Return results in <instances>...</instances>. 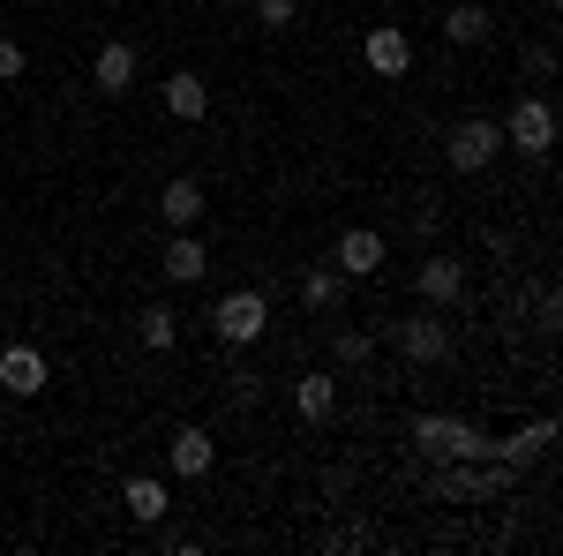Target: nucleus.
Here are the masks:
<instances>
[{
    "instance_id": "f257e3e1",
    "label": "nucleus",
    "mask_w": 563,
    "mask_h": 556,
    "mask_svg": "<svg viewBox=\"0 0 563 556\" xmlns=\"http://www.w3.org/2000/svg\"><path fill=\"white\" fill-rule=\"evenodd\" d=\"M406 436H413L429 459H488V428L459 422V414H413Z\"/></svg>"
},
{
    "instance_id": "f03ea898",
    "label": "nucleus",
    "mask_w": 563,
    "mask_h": 556,
    "mask_svg": "<svg viewBox=\"0 0 563 556\" xmlns=\"http://www.w3.org/2000/svg\"><path fill=\"white\" fill-rule=\"evenodd\" d=\"M263 324H271V301H263L256 286H241V294H225V301L211 308L218 346H256V339H263Z\"/></svg>"
},
{
    "instance_id": "7ed1b4c3",
    "label": "nucleus",
    "mask_w": 563,
    "mask_h": 556,
    "mask_svg": "<svg viewBox=\"0 0 563 556\" xmlns=\"http://www.w3.org/2000/svg\"><path fill=\"white\" fill-rule=\"evenodd\" d=\"M496 129H504V143H511V151H526V159H549V143H556V106H549V98H519V106H511Z\"/></svg>"
},
{
    "instance_id": "20e7f679",
    "label": "nucleus",
    "mask_w": 563,
    "mask_h": 556,
    "mask_svg": "<svg viewBox=\"0 0 563 556\" xmlns=\"http://www.w3.org/2000/svg\"><path fill=\"white\" fill-rule=\"evenodd\" d=\"M435 489L459 497V504H481V497L511 489V467H504V459H443V481H435Z\"/></svg>"
},
{
    "instance_id": "39448f33",
    "label": "nucleus",
    "mask_w": 563,
    "mask_h": 556,
    "mask_svg": "<svg viewBox=\"0 0 563 556\" xmlns=\"http://www.w3.org/2000/svg\"><path fill=\"white\" fill-rule=\"evenodd\" d=\"M390 346H398L406 361H421V369H435V361H451V331L435 324L429 308H421V316H398V324H390Z\"/></svg>"
},
{
    "instance_id": "423d86ee",
    "label": "nucleus",
    "mask_w": 563,
    "mask_h": 556,
    "mask_svg": "<svg viewBox=\"0 0 563 556\" xmlns=\"http://www.w3.org/2000/svg\"><path fill=\"white\" fill-rule=\"evenodd\" d=\"M443 151H451V173H481V166H496V151H504V129H496V121H459V129H451V143H443Z\"/></svg>"
},
{
    "instance_id": "0eeeda50",
    "label": "nucleus",
    "mask_w": 563,
    "mask_h": 556,
    "mask_svg": "<svg viewBox=\"0 0 563 556\" xmlns=\"http://www.w3.org/2000/svg\"><path fill=\"white\" fill-rule=\"evenodd\" d=\"M549 444H556V414H541V422L511 428V436H488V459H504V467L519 473V467H533V459H541Z\"/></svg>"
},
{
    "instance_id": "6e6552de",
    "label": "nucleus",
    "mask_w": 563,
    "mask_h": 556,
    "mask_svg": "<svg viewBox=\"0 0 563 556\" xmlns=\"http://www.w3.org/2000/svg\"><path fill=\"white\" fill-rule=\"evenodd\" d=\"M384 257H390V241L384 233H376V226H346V233H339V271H346V279H376V271H384Z\"/></svg>"
},
{
    "instance_id": "1a4fd4ad",
    "label": "nucleus",
    "mask_w": 563,
    "mask_h": 556,
    "mask_svg": "<svg viewBox=\"0 0 563 556\" xmlns=\"http://www.w3.org/2000/svg\"><path fill=\"white\" fill-rule=\"evenodd\" d=\"M361 61H368V68H376V76H390V84H398V76H406V68H413V39H406V31H398V23H376V31H368V39H361Z\"/></svg>"
},
{
    "instance_id": "9d476101",
    "label": "nucleus",
    "mask_w": 563,
    "mask_h": 556,
    "mask_svg": "<svg viewBox=\"0 0 563 556\" xmlns=\"http://www.w3.org/2000/svg\"><path fill=\"white\" fill-rule=\"evenodd\" d=\"M45 377H53V369H45L38 346H8V353H0V391H8V399H38Z\"/></svg>"
},
{
    "instance_id": "9b49d317",
    "label": "nucleus",
    "mask_w": 563,
    "mask_h": 556,
    "mask_svg": "<svg viewBox=\"0 0 563 556\" xmlns=\"http://www.w3.org/2000/svg\"><path fill=\"white\" fill-rule=\"evenodd\" d=\"M211 459H218V436L211 428H174V444H166V467L174 473H188V481H203V473H211Z\"/></svg>"
},
{
    "instance_id": "f8f14e48",
    "label": "nucleus",
    "mask_w": 563,
    "mask_h": 556,
    "mask_svg": "<svg viewBox=\"0 0 563 556\" xmlns=\"http://www.w3.org/2000/svg\"><path fill=\"white\" fill-rule=\"evenodd\" d=\"M203 211H211V196H203V181H166V196H158V218L174 226V233H188V226H203Z\"/></svg>"
},
{
    "instance_id": "ddd939ff",
    "label": "nucleus",
    "mask_w": 563,
    "mask_h": 556,
    "mask_svg": "<svg viewBox=\"0 0 563 556\" xmlns=\"http://www.w3.org/2000/svg\"><path fill=\"white\" fill-rule=\"evenodd\" d=\"M158 271H166L174 286H196V279L211 271V249H203V233H196V226H188V233H174V241H166V257H158Z\"/></svg>"
},
{
    "instance_id": "4468645a",
    "label": "nucleus",
    "mask_w": 563,
    "mask_h": 556,
    "mask_svg": "<svg viewBox=\"0 0 563 556\" xmlns=\"http://www.w3.org/2000/svg\"><path fill=\"white\" fill-rule=\"evenodd\" d=\"M90 76H98V90H106V98H121V90L135 84V45H129V39H106V45H98V68H90Z\"/></svg>"
},
{
    "instance_id": "2eb2a0df",
    "label": "nucleus",
    "mask_w": 563,
    "mask_h": 556,
    "mask_svg": "<svg viewBox=\"0 0 563 556\" xmlns=\"http://www.w3.org/2000/svg\"><path fill=\"white\" fill-rule=\"evenodd\" d=\"M413 286H421V301H459L466 294V263L459 257H429L421 271H413Z\"/></svg>"
},
{
    "instance_id": "dca6fc26",
    "label": "nucleus",
    "mask_w": 563,
    "mask_h": 556,
    "mask_svg": "<svg viewBox=\"0 0 563 556\" xmlns=\"http://www.w3.org/2000/svg\"><path fill=\"white\" fill-rule=\"evenodd\" d=\"M121 504H129V519H143V526H158V519L174 512V497H166V481H158V473H135L129 489H121Z\"/></svg>"
},
{
    "instance_id": "f3484780",
    "label": "nucleus",
    "mask_w": 563,
    "mask_h": 556,
    "mask_svg": "<svg viewBox=\"0 0 563 556\" xmlns=\"http://www.w3.org/2000/svg\"><path fill=\"white\" fill-rule=\"evenodd\" d=\"M488 31H496V15H488L481 0H451V15H443V39L451 45H481Z\"/></svg>"
},
{
    "instance_id": "a211bd4d",
    "label": "nucleus",
    "mask_w": 563,
    "mask_h": 556,
    "mask_svg": "<svg viewBox=\"0 0 563 556\" xmlns=\"http://www.w3.org/2000/svg\"><path fill=\"white\" fill-rule=\"evenodd\" d=\"M166 113H174V121H203V113H211L203 76H188V68H180V76H166Z\"/></svg>"
},
{
    "instance_id": "6ab92c4d",
    "label": "nucleus",
    "mask_w": 563,
    "mask_h": 556,
    "mask_svg": "<svg viewBox=\"0 0 563 556\" xmlns=\"http://www.w3.org/2000/svg\"><path fill=\"white\" fill-rule=\"evenodd\" d=\"M294 406H301V422H331V406H339V377H323V369L301 377V384H294Z\"/></svg>"
},
{
    "instance_id": "aec40b11",
    "label": "nucleus",
    "mask_w": 563,
    "mask_h": 556,
    "mask_svg": "<svg viewBox=\"0 0 563 556\" xmlns=\"http://www.w3.org/2000/svg\"><path fill=\"white\" fill-rule=\"evenodd\" d=\"M174 339H180V316L166 301H151V308H143V346H151V353H174Z\"/></svg>"
},
{
    "instance_id": "412c9836",
    "label": "nucleus",
    "mask_w": 563,
    "mask_h": 556,
    "mask_svg": "<svg viewBox=\"0 0 563 556\" xmlns=\"http://www.w3.org/2000/svg\"><path fill=\"white\" fill-rule=\"evenodd\" d=\"M339 286H346V271H339V263H316V271L301 279V301H308V308H331Z\"/></svg>"
},
{
    "instance_id": "4be33fe9",
    "label": "nucleus",
    "mask_w": 563,
    "mask_h": 556,
    "mask_svg": "<svg viewBox=\"0 0 563 556\" xmlns=\"http://www.w3.org/2000/svg\"><path fill=\"white\" fill-rule=\"evenodd\" d=\"M368 353H376V339H368V331H339V361H346V369H361Z\"/></svg>"
},
{
    "instance_id": "5701e85b",
    "label": "nucleus",
    "mask_w": 563,
    "mask_h": 556,
    "mask_svg": "<svg viewBox=\"0 0 563 556\" xmlns=\"http://www.w3.org/2000/svg\"><path fill=\"white\" fill-rule=\"evenodd\" d=\"M294 8H301V0H256V23H263V31H286Z\"/></svg>"
},
{
    "instance_id": "b1692460",
    "label": "nucleus",
    "mask_w": 563,
    "mask_h": 556,
    "mask_svg": "<svg viewBox=\"0 0 563 556\" xmlns=\"http://www.w3.org/2000/svg\"><path fill=\"white\" fill-rule=\"evenodd\" d=\"M526 76H556V45H549V39L526 45Z\"/></svg>"
},
{
    "instance_id": "393cba45",
    "label": "nucleus",
    "mask_w": 563,
    "mask_h": 556,
    "mask_svg": "<svg viewBox=\"0 0 563 556\" xmlns=\"http://www.w3.org/2000/svg\"><path fill=\"white\" fill-rule=\"evenodd\" d=\"M15 76H23V45L0 39V84H15Z\"/></svg>"
},
{
    "instance_id": "a878e982",
    "label": "nucleus",
    "mask_w": 563,
    "mask_h": 556,
    "mask_svg": "<svg viewBox=\"0 0 563 556\" xmlns=\"http://www.w3.org/2000/svg\"><path fill=\"white\" fill-rule=\"evenodd\" d=\"M331 549H368V526H331Z\"/></svg>"
}]
</instances>
